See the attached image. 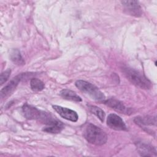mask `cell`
I'll return each mask as SVG.
<instances>
[{"instance_id":"6da1fadb","label":"cell","mask_w":157,"mask_h":157,"mask_svg":"<svg viewBox=\"0 0 157 157\" xmlns=\"http://www.w3.org/2000/svg\"><path fill=\"white\" fill-rule=\"evenodd\" d=\"M83 136L88 142L96 145H104L107 140L106 133L101 128L91 123L86 126Z\"/></svg>"},{"instance_id":"7a4b0ae2","label":"cell","mask_w":157,"mask_h":157,"mask_svg":"<svg viewBox=\"0 0 157 157\" xmlns=\"http://www.w3.org/2000/svg\"><path fill=\"white\" fill-rule=\"evenodd\" d=\"M122 71L126 78L136 86L146 90L151 88L150 81L140 71L129 67H123Z\"/></svg>"},{"instance_id":"3957f363","label":"cell","mask_w":157,"mask_h":157,"mask_svg":"<svg viewBox=\"0 0 157 157\" xmlns=\"http://www.w3.org/2000/svg\"><path fill=\"white\" fill-rule=\"evenodd\" d=\"M75 86L83 93L88 94L93 99L97 101H103L105 96L98 87L85 80H78L75 82Z\"/></svg>"},{"instance_id":"277c9868","label":"cell","mask_w":157,"mask_h":157,"mask_svg":"<svg viewBox=\"0 0 157 157\" xmlns=\"http://www.w3.org/2000/svg\"><path fill=\"white\" fill-rule=\"evenodd\" d=\"M123 4L124 10L127 13L134 16L140 17L142 13V8L137 1H121Z\"/></svg>"},{"instance_id":"5b68a950","label":"cell","mask_w":157,"mask_h":157,"mask_svg":"<svg viewBox=\"0 0 157 157\" xmlns=\"http://www.w3.org/2000/svg\"><path fill=\"white\" fill-rule=\"evenodd\" d=\"M107 126L115 130L124 131L126 129V124L122 118L115 113H110L107 118Z\"/></svg>"},{"instance_id":"8992f818","label":"cell","mask_w":157,"mask_h":157,"mask_svg":"<svg viewBox=\"0 0 157 157\" xmlns=\"http://www.w3.org/2000/svg\"><path fill=\"white\" fill-rule=\"evenodd\" d=\"M23 74H20L13 77L1 90V98H4L9 96L16 88L19 82L23 77Z\"/></svg>"},{"instance_id":"52a82bcc","label":"cell","mask_w":157,"mask_h":157,"mask_svg":"<svg viewBox=\"0 0 157 157\" xmlns=\"http://www.w3.org/2000/svg\"><path fill=\"white\" fill-rule=\"evenodd\" d=\"M53 108L61 117L66 120L73 122H75L78 120V116L77 112L73 110L56 105H53Z\"/></svg>"},{"instance_id":"ba28073f","label":"cell","mask_w":157,"mask_h":157,"mask_svg":"<svg viewBox=\"0 0 157 157\" xmlns=\"http://www.w3.org/2000/svg\"><path fill=\"white\" fill-rule=\"evenodd\" d=\"M104 104L121 113L130 114L132 112L131 111V109L126 107L122 102L115 99L111 98L105 100L104 101Z\"/></svg>"},{"instance_id":"9c48e42d","label":"cell","mask_w":157,"mask_h":157,"mask_svg":"<svg viewBox=\"0 0 157 157\" xmlns=\"http://www.w3.org/2000/svg\"><path fill=\"white\" fill-rule=\"evenodd\" d=\"M24 117L28 120H38L40 118L42 111L36 107L25 104L22 107Z\"/></svg>"},{"instance_id":"30bf717a","label":"cell","mask_w":157,"mask_h":157,"mask_svg":"<svg viewBox=\"0 0 157 157\" xmlns=\"http://www.w3.org/2000/svg\"><path fill=\"white\" fill-rule=\"evenodd\" d=\"M138 150L142 156L156 155V151L155 147L145 144H139L137 145Z\"/></svg>"},{"instance_id":"8fae6325","label":"cell","mask_w":157,"mask_h":157,"mask_svg":"<svg viewBox=\"0 0 157 157\" xmlns=\"http://www.w3.org/2000/svg\"><path fill=\"white\" fill-rule=\"evenodd\" d=\"M60 95L64 99L75 102H80L82 101V98L77 94L74 91L68 90L64 89L60 91Z\"/></svg>"},{"instance_id":"7c38bea8","label":"cell","mask_w":157,"mask_h":157,"mask_svg":"<svg viewBox=\"0 0 157 157\" xmlns=\"http://www.w3.org/2000/svg\"><path fill=\"white\" fill-rule=\"evenodd\" d=\"M10 56L12 62L18 66H21L25 63V60L23 59L20 51L17 49L12 50Z\"/></svg>"},{"instance_id":"4fadbf2b","label":"cell","mask_w":157,"mask_h":157,"mask_svg":"<svg viewBox=\"0 0 157 157\" xmlns=\"http://www.w3.org/2000/svg\"><path fill=\"white\" fill-rule=\"evenodd\" d=\"M30 86L33 91H40L44 88L45 85L43 82L40 80L36 78H33L30 80Z\"/></svg>"},{"instance_id":"5bb4252c","label":"cell","mask_w":157,"mask_h":157,"mask_svg":"<svg viewBox=\"0 0 157 157\" xmlns=\"http://www.w3.org/2000/svg\"><path fill=\"white\" fill-rule=\"evenodd\" d=\"M90 111L94 114L101 121H104L105 118V113L101 108L93 105H88Z\"/></svg>"},{"instance_id":"9a60e30c","label":"cell","mask_w":157,"mask_h":157,"mask_svg":"<svg viewBox=\"0 0 157 157\" xmlns=\"http://www.w3.org/2000/svg\"><path fill=\"white\" fill-rule=\"evenodd\" d=\"M64 128V125L61 121H59V123L52 125V126H46L43 131L47 132H50V133H53V134H56L60 132Z\"/></svg>"},{"instance_id":"2e32d148","label":"cell","mask_w":157,"mask_h":157,"mask_svg":"<svg viewBox=\"0 0 157 157\" xmlns=\"http://www.w3.org/2000/svg\"><path fill=\"white\" fill-rule=\"evenodd\" d=\"M153 118L151 117H136L135 119H134V122L139 124V125H140V124H145V125H147V124H150V125H152L153 124H155L156 123V120L155 119L154 120H153Z\"/></svg>"},{"instance_id":"e0dca14e","label":"cell","mask_w":157,"mask_h":157,"mask_svg":"<svg viewBox=\"0 0 157 157\" xmlns=\"http://www.w3.org/2000/svg\"><path fill=\"white\" fill-rule=\"evenodd\" d=\"M11 72V70L10 69H7L4 72H2L1 74V76H0V83L1 85L4 84L9 78L10 74Z\"/></svg>"}]
</instances>
